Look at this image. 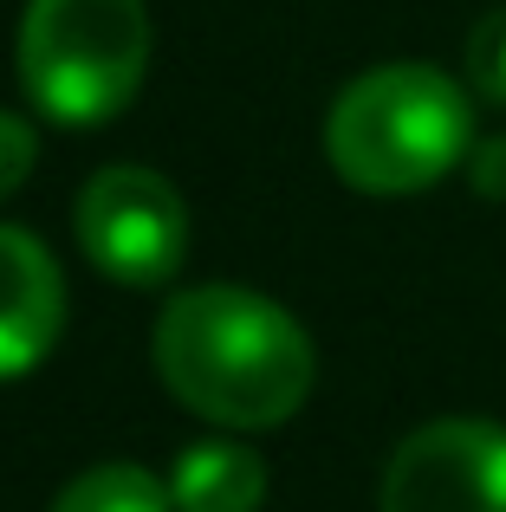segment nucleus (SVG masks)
Instances as JSON below:
<instances>
[{"instance_id": "f257e3e1", "label": "nucleus", "mask_w": 506, "mask_h": 512, "mask_svg": "<svg viewBox=\"0 0 506 512\" xmlns=\"http://www.w3.org/2000/svg\"><path fill=\"white\" fill-rule=\"evenodd\" d=\"M156 376L182 409L221 428H279L312 396V338L305 325L247 286L176 292L156 318Z\"/></svg>"}, {"instance_id": "f03ea898", "label": "nucleus", "mask_w": 506, "mask_h": 512, "mask_svg": "<svg viewBox=\"0 0 506 512\" xmlns=\"http://www.w3.org/2000/svg\"><path fill=\"white\" fill-rule=\"evenodd\" d=\"M474 150V104L435 65H377L331 98L325 156L357 195H422Z\"/></svg>"}, {"instance_id": "7ed1b4c3", "label": "nucleus", "mask_w": 506, "mask_h": 512, "mask_svg": "<svg viewBox=\"0 0 506 512\" xmlns=\"http://www.w3.org/2000/svg\"><path fill=\"white\" fill-rule=\"evenodd\" d=\"M150 72L143 0H26L20 85L52 124H104Z\"/></svg>"}, {"instance_id": "20e7f679", "label": "nucleus", "mask_w": 506, "mask_h": 512, "mask_svg": "<svg viewBox=\"0 0 506 512\" xmlns=\"http://www.w3.org/2000/svg\"><path fill=\"white\" fill-rule=\"evenodd\" d=\"M78 247L117 286H169L189 247V214L169 175L143 163L98 169L78 195Z\"/></svg>"}, {"instance_id": "39448f33", "label": "nucleus", "mask_w": 506, "mask_h": 512, "mask_svg": "<svg viewBox=\"0 0 506 512\" xmlns=\"http://www.w3.org/2000/svg\"><path fill=\"white\" fill-rule=\"evenodd\" d=\"M383 512H506V428L442 415L383 467Z\"/></svg>"}, {"instance_id": "423d86ee", "label": "nucleus", "mask_w": 506, "mask_h": 512, "mask_svg": "<svg viewBox=\"0 0 506 512\" xmlns=\"http://www.w3.org/2000/svg\"><path fill=\"white\" fill-rule=\"evenodd\" d=\"M65 331V279L39 234L0 221V376H26L46 363Z\"/></svg>"}, {"instance_id": "0eeeda50", "label": "nucleus", "mask_w": 506, "mask_h": 512, "mask_svg": "<svg viewBox=\"0 0 506 512\" xmlns=\"http://www.w3.org/2000/svg\"><path fill=\"white\" fill-rule=\"evenodd\" d=\"M176 512H253L266 500V461L241 441H195L169 474Z\"/></svg>"}, {"instance_id": "6e6552de", "label": "nucleus", "mask_w": 506, "mask_h": 512, "mask_svg": "<svg viewBox=\"0 0 506 512\" xmlns=\"http://www.w3.org/2000/svg\"><path fill=\"white\" fill-rule=\"evenodd\" d=\"M169 487L137 461H111V467H91L78 474L72 487L52 500V512H169Z\"/></svg>"}, {"instance_id": "1a4fd4ad", "label": "nucleus", "mask_w": 506, "mask_h": 512, "mask_svg": "<svg viewBox=\"0 0 506 512\" xmlns=\"http://www.w3.org/2000/svg\"><path fill=\"white\" fill-rule=\"evenodd\" d=\"M468 91L487 104H506V7L481 13L468 33Z\"/></svg>"}, {"instance_id": "9d476101", "label": "nucleus", "mask_w": 506, "mask_h": 512, "mask_svg": "<svg viewBox=\"0 0 506 512\" xmlns=\"http://www.w3.org/2000/svg\"><path fill=\"white\" fill-rule=\"evenodd\" d=\"M33 163H39L33 124H26V117H13V111H0V201H7L13 188L33 175Z\"/></svg>"}, {"instance_id": "9b49d317", "label": "nucleus", "mask_w": 506, "mask_h": 512, "mask_svg": "<svg viewBox=\"0 0 506 512\" xmlns=\"http://www.w3.org/2000/svg\"><path fill=\"white\" fill-rule=\"evenodd\" d=\"M468 182H474V195L481 201H506V137H474V150H468Z\"/></svg>"}]
</instances>
